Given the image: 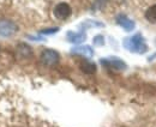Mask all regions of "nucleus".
Instances as JSON below:
<instances>
[{
	"label": "nucleus",
	"instance_id": "nucleus-1",
	"mask_svg": "<svg viewBox=\"0 0 156 127\" xmlns=\"http://www.w3.org/2000/svg\"><path fill=\"white\" fill-rule=\"evenodd\" d=\"M124 46L126 49H129L130 52H136L139 54H143L148 51V46L144 42V38L140 34H136L135 36L126 38L124 41Z\"/></svg>",
	"mask_w": 156,
	"mask_h": 127
},
{
	"label": "nucleus",
	"instance_id": "nucleus-2",
	"mask_svg": "<svg viewBox=\"0 0 156 127\" xmlns=\"http://www.w3.org/2000/svg\"><path fill=\"white\" fill-rule=\"evenodd\" d=\"M41 61L47 66H54L59 61V54L53 49H44L41 54Z\"/></svg>",
	"mask_w": 156,
	"mask_h": 127
},
{
	"label": "nucleus",
	"instance_id": "nucleus-3",
	"mask_svg": "<svg viewBox=\"0 0 156 127\" xmlns=\"http://www.w3.org/2000/svg\"><path fill=\"white\" fill-rule=\"evenodd\" d=\"M71 12H72V10H71L70 5L66 4V2H60L54 9V16L58 19H61V20L69 18L71 16Z\"/></svg>",
	"mask_w": 156,
	"mask_h": 127
},
{
	"label": "nucleus",
	"instance_id": "nucleus-4",
	"mask_svg": "<svg viewBox=\"0 0 156 127\" xmlns=\"http://www.w3.org/2000/svg\"><path fill=\"white\" fill-rule=\"evenodd\" d=\"M17 31V25L11 20H0V35L1 36H11Z\"/></svg>",
	"mask_w": 156,
	"mask_h": 127
},
{
	"label": "nucleus",
	"instance_id": "nucleus-5",
	"mask_svg": "<svg viewBox=\"0 0 156 127\" xmlns=\"http://www.w3.org/2000/svg\"><path fill=\"white\" fill-rule=\"evenodd\" d=\"M117 22H118V24H119L120 26H122L126 31H131V30L135 29V22H132L130 18H127L125 15L118 16Z\"/></svg>",
	"mask_w": 156,
	"mask_h": 127
},
{
	"label": "nucleus",
	"instance_id": "nucleus-6",
	"mask_svg": "<svg viewBox=\"0 0 156 127\" xmlns=\"http://www.w3.org/2000/svg\"><path fill=\"white\" fill-rule=\"evenodd\" d=\"M102 64H105V65H108V66H112V67H114L115 70H121V71H124V70H126V64L122 61V60H120V59H117V58H113V59H111V60H106V59H102V61H101Z\"/></svg>",
	"mask_w": 156,
	"mask_h": 127
},
{
	"label": "nucleus",
	"instance_id": "nucleus-7",
	"mask_svg": "<svg viewBox=\"0 0 156 127\" xmlns=\"http://www.w3.org/2000/svg\"><path fill=\"white\" fill-rule=\"evenodd\" d=\"M17 53L20 55V58L25 59V58H30L33 55V51H31V48L28 44L20 43V46L17 47Z\"/></svg>",
	"mask_w": 156,
	"mask_h": 127
},
{
	"label": "nucleus",
	"instance_id": "nucleus-8",
	"mask_svg": "<svg viewBox=\"0 0 156 127\" xmlns=\"http://www.w3.org/2000/svg\"><path fill=\"white\" fill-rule=\"evenodd\" d=\"M79 67H80V70H82L83 72L88 73V74L95 73V71H96V66H95V64H93V62H90V61H88V60H83V61L80 62Z\"/></svg>",
	"mask_w": 156,
	"mask_h": 127
},
{
	"label": "nucleus",
	"instance_id": "nucleus-9",
	"mask_svg": "<svg viewBox=\"0 0 156 127\" xmlns=\"http://www.w3.org/2000/svg\"><path fill=\"white\" fill-rule=\"evenodd\" d=\"M67 38H69V41L70 42H72V43H80V42H83L87 36H85V34H83V33H78V34H75V33H69L67 34Z\"/></svg>",
	"mask_w": 156,
	"mask_h": 127
},
{
	"label": "nucleus",
	"instance_id": "nucleus-10",
	"mask_svg": "<svg viewBox=\"0 0 156 127\" xmlns=\"http://www.w3.org/2000/svg\"><path fill=\"white\" fill-rule=\"evenodd\" d=\"M75 54H80V55H84V56H93L94 52L91 49V47L89 46H83V47H78V48H75L72 49Z\"/></svg>",
	"mask_w": 156,
	"mask_h": 127
},
{
	"label": "nucleus",
	"instance_id": "nucleus-11",
	"mask_svg": "<svg viewBox=\"0 0 156 127\" xmlns=\"http://www.w3.org/2000/svg\"><path fill=\"white\" fill-rule=\"evenodd\" d=\"M145 18H147L148 22H150V23H153V24H156V4L153 5V6H150V7L147 10V12H145Z\"/></svg>",
	"mask_w": 156,
	"mask_h": 127
},
{
	"label": "nucleus",
	"instance_id": "nucleus-12",
	"mask_svg": "<svg viewBox=\"0 0 156 127\" xmlns=\"http://www.w3.org/2000/svg\"><path fill=\"white\" fill-rule=\"evenodd\" d=\"M105 43V38L102 35H98V36L94 37V44L95 46H103Z\"/></svg>",
	"mask_w": 156,
	"mask_h": 127
},
{
	"label": "nucleus",
	"instance_id": "nucleus-13",
	"mask_svg": "<svg viewBox=\"0 0 156 127\" xmlns=\"http://www.w3.org/2000/svg\"><path fill=\"white\" fill-rule=\"evenodd\" d=\"M58 30H59V28H52V29H44V30H42L41 33H42V34H46V35H49V34L57 33Z\"/></svg>",
	"mask_w": 156,
	"mask_h": 127
}]
</instances>
